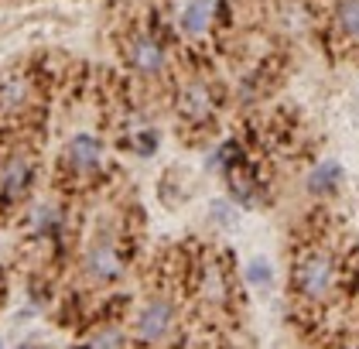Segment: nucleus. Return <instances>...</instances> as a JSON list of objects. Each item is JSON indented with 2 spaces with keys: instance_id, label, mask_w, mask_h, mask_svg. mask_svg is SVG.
I'll list each match as a JSON object with an SVG mask.
<instances>
[{
  "instance_id": "nucleus-1",
  "label": "nucleus",
  "mask_w": 359,
  "mask_h": 349,
  "mask_svg": "<svg viewBox=\"0 0 359 349\" xmlns=\"http://www.w3.org/2000/svg\"><path fill=\"white\" fill-rule=\"evenodd\" d=\"M291 291L308 308L329 305L335 291H339V261H335V253L325 250V246L302 250L294 268H291Z\"/></svg>"
},
{
  "instance_id": "nucleus-2",
  "label": "nucleus",
  "mask_w": 359,
  "mask_h": 349,
  "mask_svg": "<svg viewBox=\"0 0 359 349\" xmlns=\"http://www.w3.org/2000/svg\"><path fill=\"white\" fill-rule=\"evenodd\" d=\"M130 336L134 343H144V346H165L178 336V301L165 291L158 295H147L140 301L137 315H134V325H130Z\"/></svg>"
},
{
  "instance_id": "nucleus-3",
  "label": "nucleus",
  "mask_w": 359,
  "mask_h": 349,
  "mask_svg": "<svg viewBox=\"0 0 359 349\" xmlns=\"http://www.w3.org/2000/svg\"><path fill=\"white\" fill-rule=\"evenodd\" d=\"M79 274L93 288H110V284L120 281V274H123V246H120V237L113 230H100L93 240L86 243Z\"/></svg>"
},
{
  "instance_id": "nucleus-4",
  "label": "nucleus",
  "mask_w": 359,
  "mask_h": 349,
  "mask_svg": "<svg viewBox=\"0 0 359 349\" xmlns=\"http://www.w3.org/2000/svg\"><path fill=\"white\" fill-rule=\"evenodd\" d=\"M216 110H219V100H216V89L209 79H189L178 86V96H175V113L185 127H209L216 120Z\"/></svg>"
},
{
  "instance_id": "nucleus-5",
  "label": "nucleus",
  "mask_w": 359,
  "mask_h": 349,
  "mask_svg": "<svg viewBox=\"0 0 359 349\" xmlns=\"http://www.w3.org/2000/svg\"><path fill=\"white\" fill-rule=\"evenodd\" d=\"M123 58H127V69L144 82H158L168 76L165 45L151 34H130L127 45H123Z\"/></svg>"
},
{
  "instance_id": "nucleus-6",
  "label": "nucleus",
  "mask_w": 359,
  "mask_h": 349,
  "mask_svg": "<svg viewBox=\"0 0 359 349\" xmlns=\"http://www.w3.org/2000/svg\"><path fill=\"white\" fill-rule=\"evenodd\" d=\"M103 158H107V147L103 140L89 131H79L65 140L62 147V168L76 178H86V175H96L103 168Z\"/></svg>"
},
{
  "instance_id": "nucleus-7",
  "label": "nucleus",
  "mask_w": 359,
  "mask_h": 349,
  "mask_svg": "<svg viewBox=\"0 0 359 349\" xmlns=\"http://www.w3.org/2000/svg\"><path fill=\"white\" fill-rule=\"evenodd\" d=\"M198 301L209 312H226L233 305V277H229V270L222 268V261H216V257H209L198 268Z\"/></svg>"
},
{
  "instance_id": "nucleus-8",
  "label": "nucleus",
  "mask_w": 359,
  "mask_h": 349,
  "mask_svg": "<svg viewBox=\"0 0 359 349\" xmlns=\"http://www.w3.org/2000/svg\"><path fill=\"white\" fill-rule=\"evenodd\" d=\"M34 182V158L18 151L0 164V206H18Z\"/></svg>"
},
{
  "instance_id": "nucleus-9",
  "label": "nucleus",
  "mask_w": 359,
  "mask_h": 349,
  "mask_svg": "<svg viewBox=\"0 0 359 349\" xmlns=\"http://www.w3.org/2000/svg\"><path fill=\"white\" fill-rule=\"evenodd\" d=\"M31 96H34V86L28 76L21 72L0 76V113H25L31 107Z\"/></svg>"
},
{
  "instance_id": "nucleus-10",
  "label": "nucleus",
  "mask_w": 359,
  "mask_h": 349,
  "mask_svg": "<svg viewBox=\"0 0 359 349\" xmlns=\"http://www.w3.org/2000/svg\"><path fill=\"white\" fill-rule=\"evenodd\" d=\"M346 182V171H342V164L325 158V162H318L311 171H308V178H304V188L315 195V199H329L335 195L339 188Z\"/></svg>"
},
{
  "instance_id": "nucleus-11",
  "label": "nucleus",
  "mask_w": 359,
  "mask_h": 349,
  "mask_svg": "<svg viewBox=\"0 0 359 349\" xmlns=\"http://www.w3.org/2000/svg\"><path fill=\"white\" fill-rule=\"evenodd\" d=\"M212 18H216V0H189L182 18H178L182 34L185 38H202L212 27Z\"/></svg>"
},
{
  "instance_id": "nucleus-12",
  "label": "nucleus",
  "mask_w": 359,
  "mask_h": 349,
  "mask_svg": "<svg viewBox=\"0 0 359 349\" xmlns=\"http://www.w3.org/2000/svg\"><path fill=\"white\" fill-rule=\"evenodd\" d=\"M62 223H65V216L55 202H38L28 216V230L34 240H55L62 233Z\"/></svg>"
},
{
  "instance_id": "nucleus-13",
  "label": "nucleus",
  "mask_w": 359,
  "mask_h": 349,
  "mask_svg": "<svg viewBox=\"0 0 359 349\" xmlns=\"http://www.w3.org/2000/svg\"><path fill=\"white\" fill-rule=\"evenodd\" d=\"M332 27L346 45L359 48V0H335L332 7Z\"/></svg>"
},
{
  "instance_id": "nucleus-14",
  "label": "nucleus",
  "mask_w": 359,
  "mask_h": 349,
  "mask_svg": "<svg viewBox=\"0 0 359 349\" xmlns=\"http://www.w3.org/2000/svg\"><path fill=\"white\" fill-rule=\"evenodd\" d=\"M243 277H247L250 288L271 291V288H274V264H271L267 257H250L247 268H243Z\"/></svg>"
},
{
  "instance_id": "nucleus-15",
  "label": "nucleus",
  "mask_w": 359,
  "mask_h": 349,
  "mask_svg": "<svg viewBox=\"0 0 359 349\" xmlns=\"http://www.w3.org/2000/svg\"><path fill=\"white\" fill-rule=\"evenodd\" d=\"M86 343H89V346H130L134 336L123 332L120 325H103V332H93Z\"/></svg>"
},
{
  "instance_id": "nucleus-16",
  "label": "nucleus",
  "mask_w": 359,
  "mask_h": 349,
  "mask_svg": "<svg viewBox=\"0 0 359 349\" xmlns=\"http://www.w3.org/2000/svg\"><path fill=\"white\" fill-rule=\"evenodd\" d=\"M236 202L226 195V199H216L212 206H209V219L216 223V226H222V230H233L236 226Z\"/></svg>"
},
{
  "instance_id": "nucleus-17",
  "label": "nucleus",
  "mask_w": 359,
  "mask_h": 349,
  "mask_svg": "<svg viewBox=\"0 0 359 349\" xmlns=\"http://www.w3.org/2000/svg\"><path fill=\"white\" fill-rule=\"evenodd\" d=\"M158 144H161V137L154 134V131H137V134H130V147L137 151L140 158H151V154L158 151Z\"/></svg>"
},
{
  "instance_id": "nucleus-18",
  "label": "nucleus",
  "mask_w": 359,
  "mask_h": 349,
  "mask_svg": "<svg viewBox=\"0 0 359 349\" xmlns=\"http://www.w3.org/2000/svg\"><path fill=\"white\" fill-rule=\"evenodd\" d=\"M0 346H4V339H0Z\"/></svg>"
}]
</instances>
